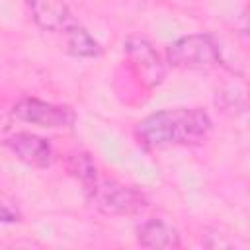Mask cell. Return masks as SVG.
<instances>
[{
    "mask_svg": "<svg viewBox=\"0 0 250 250\" xmlns=\"http://www.w3.org/2000/svg\"><path fill=\"white\" fill-rule=\"evenodd\" d=\"M213 121L201 107H174L156 111L137 123L135 133L148 148L193 146L207 141Z\"/></svg>",
    "mask_w": 250,
    "mask_h": 250,
    "instance_id": "6da1fadb",
    "label": "cell"
},
{
    "mask_svg": "<svg viewBox=\"0 0 250 250\" xmlns=\"http://www.w3.org/2000/svg\"><path fill=\"white\" fill-rule=\"evenodd\" d=\"M84 191L90 203L105 215L131 217V215H139L148 205L146 197L135 188L123 186L111 178H102L100 174L92 184L84 188Z\"/></svg>",
    "mask_w": 250,
    "mask_h": 250,
    "instance_id": "7a4b0ae2",
    "label": "cell"
},
{
    "mask_svg": "<svg viewBox=\"0 0 250 250\" xmlns=\"http://www.w3.org/2000/svg\"><path fill=\"white\" fill-rule=\"evenodd\" d=\"M166 62L172 68H211L221 64V49L211 33H191L166 47Z\"/></svg>",
    "mask_w": 250,
    "mask_h": 250,
    "instance_id": "3957f363",
    "label": "cell"
},
{
    "mask_svg": "<svg viewBox=\"0 0 250 250\" xmlns=\"http://www.w3.org/2000/svg\"><path fill=\"white\" fill-rule=\"evenodd\" d=\"M12 115L20 121L47 129H68L76 121V113L72 107L51 104L31 96H25L20 102H16L12 107Z\"/></svg>",
    "mask_w": 250,
    "mask_h": 250,
    "instance_id": "277c9868",
    "label": "cell"
},
{
    "mask_svg": "<svg viewBox=\"0 0 250 250\" xmlns=\"http://www.w3.org/2000/svg\"><path fill=\"white\" fill-rule=\"evenodd\" d=\"M25 4L31 12L33 21L43 31L61 33L64 37L80 25L62 0H25Z\"/></svg>",
    "mask_w": 250,
    "mask_h": 250,
    "instance_id": "5b68a950",
    "label": "cell"
},
{
    "mask_svg": "<svg viewBox=\"0 0 250 250\" xmlns=\"http://www.w3.org/2000/svg\"><path fill=\"white\" fill-rule=\"evenodd\" d=\"M125 51L127 57L137 72V76L141 78V82L146 88L158 86L164 78V64L160 62L158 53L154 51V47L143 39V37H129L125 41Z\"/></svg>",
    "mask_w": 250,
    "mask_h": 250,
    "instance_id": "8992f818",
    "label": "cell"
},
{
    "mask_svg": "<svg viewBox=\"0 0 250 250\" xmlns=\"http://www.w3.org/2000/svg\"><path fill=\"white\" fill-rule=\"evenodd\" d=\"M6 148H10L12 154H16L18 160L25 162L33 168H49L53 162V148L51 145L33 135V133H16L4 139Z\"/></svg>",
    "mask_w": 250,
    "mask_h": 250,
    "instance_id": "52a82bcc",
    "label": "cell"
},
{
    "mask_svg": "<svg viewBox=\"0 0 250 250\" xmlns=\"http://www.w3.org/2000/svg\"><path fill=\"white\" fill-rule=\"evenodd\" d=\"M137 242L145 248H180V234L160 219H146L137 227Z\"/></svg>",
    "mask_w": 250,
    "mask_h": 250,
    "instance_id": "ba28073f",
    "label": "cell"
},
{
    "mask_svg": "<svg viewBox=\"0 0 250 250\" xmlns=\"http://www.w3.org/2000/svg\"><path fill=\"white\" fill-rule=\"evenodd\" d=\"M64 43H66V51L74 57H84V59H92V57H98L102 53L98 41L82 27H74L68 35H64Z\"/></svg>",
    "mask_w": 250,
    "mask_h": 250,
    "instance_id": "9c48e42d",
    "label": "cell"
},
{
    "mask_svg": "<svg viewBox=\"0 0 250 250\" xmlns=\"http://www.w3.org/2000/svg\"><path fill=\"white\" fill-rule=\"evenodd\" d=\"M66 170L70 176H74L82 188H86L88 184H92L96 178H98V166L96 162L92 160V156L88 152H74L68 156V162H66Z\"/></svg>",
    "mask_w": 250,
    "mask_h": 250,
    "instance_id": "30bf717a",
    "label": "cell"
},
{
    "mask_svg": "<svg viewBox=\"0 0 250 250\" xmlns=\"http://www.w3.org/2000/svg\"><path fill=\"white\" fill-rule=\"evenodd\" d=\"M20 219H21V215L16 209V205H12V201H8L0 193V223H16Z\"/></svg>",
    "mask_w": 250,
    "mask_h": 250,
    "instance_id": "8fae6325",
    "label": "cell"
}]
</instances>
